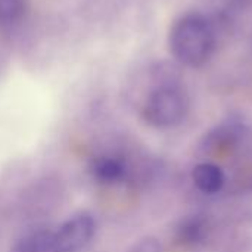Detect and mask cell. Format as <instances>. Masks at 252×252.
I'll list each match as a JSON object with an SVG mask.
<instances>
[{
    "mask_svg": "<svg viewBox=\"0 0 252 252\" xmlns=\"http://www.w3.org/2000/svg\"><path fill=\"white\" fill-rule=\"evenodd\" d=\"M189 99L186 93L174 84L155 87L143 105V120L155 128L167 130L179 126L188 115Z\"/></svg>",
    "mask_w": 252,
    "mask_h": 252,
    "instance_id": "2",
    "label": "cell"
},
{
    "mask_svg": "<svg viewBox=\"0 0 252 252\" xmlns=\"http://www.w3.org/2000/svg\"><path fill=\"white\" fill-rule=\"evenodd\" d=\"M10 252H53V232L49 229H34L21 236Z\"/></svg>",
    "mask_w": 252,
    "mask_h": 252,
    "instance_id": "7",
    "label": "cell"
},
{
    "mask_svg": "<svg viewBox=\"0 0 252 252\" xmlns=\"http://www.w3.org/2000/svg\"><path fill=\"white\" fill-rule=\"evenodd\" d=\"M92 174L100 183H117L123 180L126 174L124 164L111 157H102L93 161L92 164Z\"/></svg>",
    "mask_w": 252,
    "mask_h": 252,
    "instance_id": "8",
    "label": "cell"
},
{
    "mask_svg": "<svg viewBox=\"0 0 252 252\" xmlns=\"http://www.w3.org/2000/svg\"><path fill=\"white\" fill-rule=\"evenodd\" d=\"M96 233V220L90 213H77L53 232V252H81Z\"/></svg>",
    "mask_w": 252,
    "mask_h": 252,
    "instance_id": "3",
    "label": "cell"
},
{
    "mask_svg": "<svg viewBox=\"0 0 252 252\" xmlns=\"http://www.w3.org/2000/svg\"><path fill=\"white\" fill-rule=\"evenodd\" d=\"M28 10V0H0V27L13 28L22 22Z\"/></svg>",
    "mask_w": 252,
    "mask_h": 252,
    "instance_id": "9",
    "label": "cell"
},
{
    "mask_svg": "<svg viewBox=\"0 0 252 252\" xmlns=\"http://www.w3.org/2000/svg\"><path fill=\"white\" fill-rule=\"evenodd\" d=\"M168 46L174 59L182 65L202 66L214 53V30L204 15L195 12L185 13L170 28Z\"/></svg>",
    "mask_w": 252,
    "mask_h": 252,
    "instance_id": "1",
    "label": "cell"
},
{
    "mask_svg": "<svg viewBox=\"0 0 252 252\" xmlns=\"http://www.w3.org/2000/svg\"><path fill=\"white\" fill-rule=\"evenodd\" d=\"M248 133L247 124L238 117H229L210 128L202 140L201 149L207 154H221L238 146Z\"/></svg>",
    "mask_w": 252,
    "mask_h": 252,
    "instance_id": "4",
    "label": "cell"
},
{
    "mask_svg": "<svg viewBox=\"0 0 252 252\" xmlns=\"http://www.w3.org/2000/svg\"><path fill=\"white\" fill-rule=\"evenodd\" d=\"M211 232L210 219L204 214H192L183 217L174 230V239L179 245L193 248L202 245Z\"/></svg>",
    "mask_w": 252,
    "mask_h": 252,
    "instance_id": "5",
    "label": "cell"
},
{
    "mask_svg": "<svg viewBox=\"0 0 252 252\" xmlns=\"http://www.w3.org/2000/svg\"><path fill=\"white\" fill-rule=\"evenodd\" d=\"M128 252H162L161 242L154 236H146L143 239H139Z\"/></svg>",
    "mask_w": 252,
    "mask_h": 252,
    "instance_id": "10",
    "label": "cell"
},
{
    "mask_svg": "<svg viewBox=\"0 0 252 252\" xmlns=\"http://www.w3.org/2000/svg\"><path fill=\"white\" fill-rule=\"evenodd\" d=\"M192 182L204 195H217L226 185V174L217 164L199 162L192 170Z\"/></svg>",
    "mask_w": 252,
    "mask_h": 252,
    "instance_id": "6",
    "label": "cell"
}]
</instances>
